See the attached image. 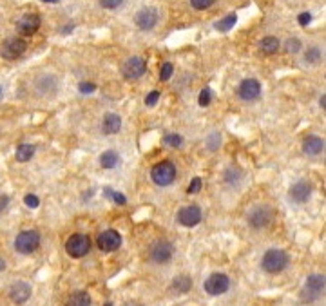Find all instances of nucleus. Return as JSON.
Masks as SVG:
<instances>
[{"label":"nucleus","instance_id":"9","mask_svg":"<svg viewBox=\"0 0 326 306\" xmlns=\"http://www.w3.org/2000/svg\"><path fill=\"white\" fill-rule=\"evenodd\" d=\"M203 288L208 295H221L231 288V279L225 274H212L207 277Z\"/></svg>","mask_w":326,"mask_h":306},{"label":"nucleus","instance_id":"40","mask_svg":"<svg viewBox=\"0 0 326 306\" xmlns=\"http://www.w3.org/2000/svg\"><path fill=\"white\" fill-rule=\"evenodd\" d=\"M122 2L123 0H100L102 8H105V9H116Z\"/></svg>","mask_w":326,"mask_h":306},{"label":"nucleus","instance_id":"27","mask_svg":"<svg viewBox=\"0 0 326 306\" xmlns=\"http://www.w3.org/2000/svg\"><path fill=\"white\" fill-rule=\"evenodd\" d=\"M192 286V279L188 276H178L176 279L172 281V288L178 292V294H187Z\"/></svg>","mask_w":326,"mask_h":306},{"label":"nucleus","instance_id":"6","mask_svg":"<svg viewBox=\"0 0 326 306\" xmlns=\"http://www.w3.org/2000/svg\"><path fill=\"white\" fill-rule=\"evenodd\" d=\"M174 256V246L172 243H169L167 239H158V241L152 243L149 250V257L150 261L158 264H163V263H169Z\"/></svg>","mask_w":326,"mask_h":306},{"label":"nucleus","instance_id":"39","mask_svg":"<svg viewBox=\"0 0 326 306\" xmlns=\"http://www.w3.org/2000/svg\"><path fill=\"white\" fill-rule=\"evenodd\" d=\"M219 145H221V136H219V134H212L210 138H208V142H207V147L210 150H216Z\"/></svg>","mask_w":326,"mask_h":306},{"label":"nucleus","instance_id":"41","mask_svg":"<svg viewBox=\"0 0 326 306\" xmlns=\"http://www.w3.org/2000/svg\"><path fill=\"white\" fill-rule=\"evenodd\" d=\"M297 20H299V24H301V26H303V27H306L308 26V24H310L312 22V15H310V13H301V15H299V18H297Z\"/></svg>","mask_w":326,"mask_h":306},{"label":"nucleus","instance_id":"13","mask_svg":"<svg viewBox=\"0 0 326 306\" xmlns=\"http://www.w3.org/2000/svg\"><path fill=\"white\" fill-rule=\"evenodd\" d=\"M201 218L203 216H201V208L198 205H188V207L180 208V212H178V223L183 226H188V228L200 225Z\"/></svg>","mask_w":326,"mask_h":306},{"label":"nucleus","instance_id":"28","mask_svg":"<svg viewBox=\"0 0 326 306\" xmlns=\"http://www.w3.org/2000/svg\"><path fill=\"white\" fill-rule=\"evenodd\" d=\"M163 143H165L167 147H170V149H178V147L183 145V136L176 132L165 134V136H163Z\"/></svg>","mask_w":326,"mask_h":306},{"label":"nucleus","instance_id":"43","mask_svg":"<svg viewBox=\"0 0 326 306\" xmlns=\"http://www.w3.org/2000/svg\"><path fill=\"white\" fill-rule=\"evenodd\" d=\"M319 105H321V107L324 109V105H326V96H324V94H322L321 98H319Z\"/></svg>","mask_w":326,"mask_h":306},{"label":"nucleus","instance_id":"19","mask_svg":"<svg viewBox=\"0 0 326 306\" xmlns=\"http://www.w3.org/2000/svg\"><path fill=\"white\" fill-rule=\"evenodd\" d=\"M122 129V118L116 112H109L102 120V132L104 134H116Z\"/></svg>","mask_w":326,"mask_h":306},{"label":"nucleus","instance_id":"45","mask_svg":"<svg viewBox=\"0 0 326 306\" xmlns=\"http://www.w3.org/2000/svg\"><path fill=\"white\" fill-rule=\"evenodd\" d=\"M4 268H6V261L0 259V270H4Z\"/></svg>","mask_w":326,"mask_h":306},{"label":"nucleus","instance_id":"12","mask_svg":"<svg viewBox=\"0 0 326 306\" xmlns=\"http://www.w3.org/2000/svg\"><path fill=\"white\" fill-rule=\"evenodd\" d=\"M40 24H42V20H40V16L36 15V13H26V15L20 16V20L16 22V31H18V35L31 36L39 31Z\"/></svg>","mask_w":326,"mask_h":306},{"label":"nucleus","instance_id":"36","mask_svg":"<svg viewBox=\"0 0 326 306\" xmlns=\"http://www.w3.org/2000/svg\"><path fill=\"white\" fill-rule=\"evenodd\" d=\"M78 91H80L82 94H91V92L96 91V85L92 84V82H80V84H78Z\"/></svg>","mask_w":326,"mask_h":306},{"label":"nucleus","instance_id":"2","mask_svg":"<svg viewBox=\"0 0 326 306\" xmlns=\"http://www.w3.org/2000/svg\"><path fill=\"white\" fill-rule=\"evenodd\" d=\"M261 266L269 274H279L288 266V254L279 248H270L261 259Z\"/></svg>","mask_w":326,"mask_h":306},{"label":"nucleus","instance_id":"3","mask_svg":"<svg viewBox=\"0 0 326 306\" xmlns=\"http://www.w3.org/2000/svg\"><path fill=\"white\" fill-rule=\"evenodd\" d=\"M322 292H324V276L312 274V276H308L306 284H304L303 292H301V299L304 302H314L321 297Z\"/></svg>","mask_w":326,"mask_h":306},{"label":"nucleus","instance_id":"31","mask_svg":"<svg viewBox=\"0 0 326 306\" xmlns=\"http://www.w3.org/2000/svg\"><path fill=\"white\" fill-rule=\"evenodd\" d=\"M210 102H212V91L208 87H203L200 92V98H198V104L201 107H207V105H210Z\"/></svg>","mask_w":326,"mask_h":306},{"label":"nucleus","instance_id":"1","mask_svg":"<svg viewBox=\"0 0 326 306\" xmlns=\"http://www.w3.org/2000/svg\"><path fill=\"white\" fill-rule=\"evenodd\" d=\"M176 165L169 160H163L156 163L150 168V180L158 185V187H169L174 180H176Z\"/></svg>","mask_w":326,"mask_h":306},{"label":"nucleus","instance_id":"15","mask_svg":"<svg viewBox=\"0 0 326 306\" xmlns=\"http://www.w3.org/2000/svg\"><path fill=\"white\" fill-rule=\"evenodd\" d=\"M135 24L142 31H150L158 24V11L154 8H143L136 13Z\"/></svg>","mask_w":326,"mask_h":306},{"label":"nucleus","instance_id":"48","mask_svg":"<svg viewBox=\"0 0 326 306\" xmlns=\"http://www.w3.org/2000/svg\"><path fill=\"white\" fill-rule=\"evenodd\" d=\"M0 96H2V87H0Z\"/></svg>","mask_w":326,"mask_h":306},{"label":"nucleus","instance_id":"4","mask_svg":"<svg viewBox=\"0 0 326 306\" xmlns=\"http://www.w3.org/2000/svg\"><path fill=\"white\" fill-rule=\"evenodd\" d=\"M40 246V234L36 230H24L15 237V250L20 254H33Z\"/></svg>","mask_w":326,"mask_h":306},{"label":"nucleus","instance_id":"44","mask_svg":"<svg viewBox=\"0 0 326 306\" xmlns=\"http://www.w3.org/2000/svg\"><path fill=\"white\" fill-rule=\"evenodd\" d=\"M125 306H143L142 302H135V301H130V302H127Z\"/></svg>","mask_w":326,"mask_h":306},{"label":"nucleus","instance_id":"33","mask_svg":"<svg viewBox=\"0 0 326 306\" xmlns=\"http://www.w3.org/2000/svg\"><path fill=\"white\" fill-rule=\"evenodd\" d=\"M201 187H203V180L201 178H192L190 183H188V188H187V194H198V192L201 190Z\"/></svg>","mask_w":326,"mask_h":306},{"label":"nucleus","instance_id":"16","mask_svg":"<svg viewBox=\"0 0 326 306\" xmlns=\"http://www.w3.org/2000/svg\"><path fill=\"white\" fill-rule=\"evenodd\" d=\"M288 196H290V199L294 203H299V205L301 203H306L312 196V185L304 180L296 181L290 187V190H288Z\"/></svg>","mask_w":326,"mask_h":306},{"label":"nucleus","instance_id":"8","mask_svg":"<svg viewBox=\"0 0 326 306\" xmlns=\"http://www.w3.org/2000/svg\"><path fill=\"white\" fill-rule=\"evenodd\" d=\"M272 208L265 207V205H257L252 211L248 212V225L252 226L254 230H261L269 226L272 223Z\"/></svg>","mask_w":326,"mask_h":306},{"label":"nucleus","instance_id":"23","mask_svg":"<svg viewBox=\"0 0 326 306\" xmlns=\"http://www.w3.org/2000/svg\"><path fill=\"white\" fill-rule=\"evenodd\" d=\"M35 152H36L35 145L22 143V145L16 147V161H20V163H26V161H29L31 158L35 156Z\"/></svg>","mask_w":326,"mask_h":306},{"label":"nucleus","instance_id":"21","mask_svg":"<svg viewBox=\"0 0 326 306\" xmlns=\"http://www.w3.org/2000/svg\"><path fill=\"white\" fill-rule=\"evenodd\" d=\"M65 306H91V295L87 292H73L65 301Z\"/></svg>","mask_w":326,"mask_h":306},{"label":"nucleus","instance_id":"38","mask_svg":"<svg viewBox=\"0 0 326 306\" xmlns=\"http://www.w3.org/2000/svg\"><path fill=\"white\" fill-rule=\"evenodd\" d=\"M158 100H160V92H158V91H150L149 94L145 96V105H149V107H154V105L158 104Z\"/></svg>","mask_w":326,"mask_h":306},{"label":"nucleus","instance_id":"37","mask_svg":"<svg viewBox=\"0 0 326 306\" xmlns=\"http://www.w3.org/2000/svg\"><path fill=\"white\" fill-rule=\"evenodd\" d=\"M24 203H26V207H29V208H39L40 199H39V196H35V194H27L26 198H24Z\"/></svg>","mask_w":326,"mask_h":306},{"label":"nucleus","instance_id":"5","mask_svg":"<svg viewBox=\"0 0 326 306\" xmlns=\"http://www.w3.org/2000/svg\"><path fill=\"white\" fill-rule=\"evenodd\" d=\"M91 250V239L85 234H73L65 241V252L71 257H84Z\"/></svg>","mask_w":326,"mask_h":306},{"label":"nucleus","instance_id":"35","mask_svg":"<svg viewBox=\"0 0 326 306\" xmlns=\"http://www.w3.org/2000/svg\"><path fill=\"white\" fill-rule=\"evenodd\" d=\"M286 51L288 53H299L301 51V40L299 39H288L286 40Z\"/></svg>","mask_w":326,"mask_h":306},{"label":"nucleus","instance_id":"25","mask_svg":"<svg viewBox=\"0 0 326 306\" xmlns=\"http://www.w3.org/2000/svg\"><path fill=\"white\" fill-rule=\"evenodd\" d=\"M243 178V173H241V168L238 167H228L223 173V181H225L226 185H238L239 181H241Z\"/></svg>","mask_w":326,"mask_h":306},{"label":"nucleus","instance_id":"14","mask_svg":"<svg viewBox=\"0 0 326 306\" xmlns=\"http://www.w3.org/2000/svg\"><path fill=\"white\" fill-rule=\"evenodd\" d=\"M238 94L245 102H254V100H257L261 96V84L256 78H246V80H243L239 84Z\"/></svg>","mask_w":326,"mask_h":306},{"label":"nucleus","instance_id":"11","mask_svg":"<svg viewBox=\"0 0 326 306\" xmlns=\"http://www.w3.org/2000/svg\"><path fill=\"white\" fill-rule=\"evenodd\" d=\"M96 245L102 252H114L122 245V236L116 230H105L96 237Z\"/></svg>","mask_w":326,"mask_h":306},{"label":"nucleus","instance_id":"22","mask_svg":"<svg viewBox=\"0 0 326 306\" xmlns=\"http://www.w3.org/2000/svg\"><path fill=\"white\" fill-rule=\"evenodd\" d=\"M259 49L263 54H274L279 51V40L276 36H265V39L259 42Z\"/></svg>","mask_w":326,"mask_h":306},{"label":"nucleus","instance_id":"7","mask_svg":"<svg viewBox=\"0 0 326 306\" xmlns=\"http://www.w3.org/2000/svg\"><path fill=\"white\" fill-rule=\"evenodd\" d=\"M27 49V44L20 36H11V39L4 40V44L0 46V54L6 60H16L18 56H22Z\"/></svg>","mask_w":326,"mask_h":306},{"label":"nucleus","instance_id":"24","mask_svg":"<svg viewBox=\"0 0 326 306\" xmlns=\"http://www.w3.org/2000/svg\"><path fill=\"white\" fill-rule=\"evenodd\" d=\"M120 163V156L116 150H105L100 156V165L104 168H114Z\"/></svg>","mask_w":326,"mask_h":306},{"label":"nucleus","instance_id":"26","mask_svg":"<svg viewBox=\"0 0 326 306\" xmlns=\"http://www.w3.org/2000/svg\"><path fill=\"white\" fill-rule=\"evenodd\" d=\"M236 22H238V15H236V13H231V15H226L225 18L218 20V22L214 24V27L218 31H223V33H225V31H231L232 27L236 26Z\"/></svg>","mask_w":326,"mask_h":306},{"label":"nucleus","instance_id":"47","mask_svg":"<svg viewBox=\"0 0 326 306\" xmlns=\"http://www.w3.org/2000/svg\"><path fill=\"white\" fill-rule=\"evenodd\" d=\"M105 306H112V304H111V302H107V304H105Z\"/></svg>","mask_w":326,"mask_h":306},{"label":"nucleus","instance_id":"10","mask_svg":"<svg viewBox=\"0 0 326 306\" xmlns=\"http://www.w3.org/2000/svg\"><path fill=\"white\" fill-rule=\"evenodd\" d=\"M147 71V64L143 58L140 56H132L122 65V74L127 78V80H138L140 76H143Z\"/></svg>","mask_w":326,"mask_h":306},{"label":"nucleus","instance_id":"20","mask_svg":"<svg viewBox=\"0 0 326 306\" xmlns=\"http://www.w3.org/2000/svg\"><path fill=\"white\" fill-rule=\"evenodd\" d=\"M36 89H39L40 94H47V96L54 94V92H56V89H58L56 78H54L53 74H44V76L36 82Z\"/></svg>","mask_w":326,"mask_h":306},{"label":"nucleus","instance_id":"46","mask_svg":"<svg viewBox=\"0 0 326 306\" xmlns=\"http://www.w3.org/2000/svg\"><path fill=\"white\" fill-rule=\"evenodd\" d=\"M44 2H47V4H56L58 0H44Z\"/></svg>","mask_w":326,"mask_h":306},{"label":"nucleus","instance_id":"42","mask_svg":"<svg viewBox=\"0 0 326 306\" xmlns=\"http://www.w3.org/2000/svg\"><path fill=\"white\" fill-rule=\"evenodd\" d=\"M8 205H9V196L2 194L0 196V212H4L8 208Z\"/></svg>","mask_w":326,"mask_h":306},{"label":"nucleus","instance_id":"18","mask_svg":"<svg viewBox=\"0 0 326 306\" xmlns=\"http://www.w3.org/2000/svg\"><path fill=\"white\" fill-rule=\"evenodd\" d=\"M9 297H11V301L16 302V304H24V302L31 297V286L27 283H24V281H18V283L13 284L11 290H9Z\"/></svg>","mask_w":326,"mask_h":306},{"label":"nucleus","instance_id":"17","mask_svg":"<svg viewBox=\"0 0 326 306\" xmlns=\"http://www.w3.org/2000/svg\"><path fill=\"white\" fill-rule=\"evenodd\" d=\"M324 150V140L321 136H315V134H310L303 140V152L306 156H319V154Z\"/></svg>","mask_w":326,"mask_h":306},{"label":"nucleus","instance_id":"30","mask_svg":"<svg viewBox=\"0 0 326 306\" xmlns=\"http://www.w3.org/2000/svg\"><path fill=\"white\" fill-rule=\"evenodd\" d=\"M172 73H174V65L170 64V62H165V64L161 65V69H160V80L167 82L170 76H172Z\"/></svg>","mask_w":326,"mask_h":306},{"label":"nucleus","instance_id":"29","mask_svg":"<svg viewBox=\"0 0 326 306\" xmlns=\"http://www.w3.org/2000/svg\"><path fill=\"white\" fill-rule=\"evenodd\" d=\"M104 196L105 198H109V199H112V201L116 203V205H125L127 203V198L123 194H120V192H114L111 187H105L104 188Z\"/></svg>","mask_w":326,"mask_h":306},{"label":"nucleus","instance_id":"34","mask_svg":"<svg viewBox=\"0 0 326 306\" xmlns=\"http://www.w3.org/2000/svg\"><path fill=\"white\" fill-rule=\"evenodd\" d=\"M214 2L216 0H190V6L194 9H198V11H203V9L210 8Z\"/></svg>","mask_w":326,"mask_h":306},{"label":"nucleus","instance_id":"32","mask_svg":"<svg viewBox=\"0 0 326 306\" xmlns=\"http://www.w3.org/2000/svg\"><path fill=\"white\" fill-rule=\"evenodd\" d=\"M304 60L310 62V64H317L321 60V49L319 47H310L306 51V54H304Z\"/></svg>","mask_w":326,"mask_h":306}]
</instances>
